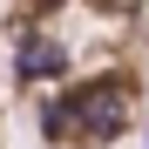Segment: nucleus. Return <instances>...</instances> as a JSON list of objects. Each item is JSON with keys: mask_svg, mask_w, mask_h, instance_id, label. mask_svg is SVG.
Listing matches in <instances>:
<instances>
[{"mask_svg": "<svg viewBox=\"0 0 149 149\" xmlns=\"http://www.w3.org/2000/svg\"><path fill=\"white\" fill-rule=\"evenodd\" d=\"M7 88L41 149H122L149 102V0H7Z\"/></svg>", "mask_w": 149, "mask_h": 149, "instance_id": "1", "label": "nucleus"}, {"mask_svg": "<svg viewBox=\"0 0 149 149\" xmlns=\"http://www.w3.org/2000/svg\"><path fill=\"white\" fill-rule=\"evenodd\" d=\"M0 149H7V81H0Z\"/></svg>", "mask_w": 149, "mask_h": 149, "instance_id": "2", "label": "nucleus"}]
</instances>
